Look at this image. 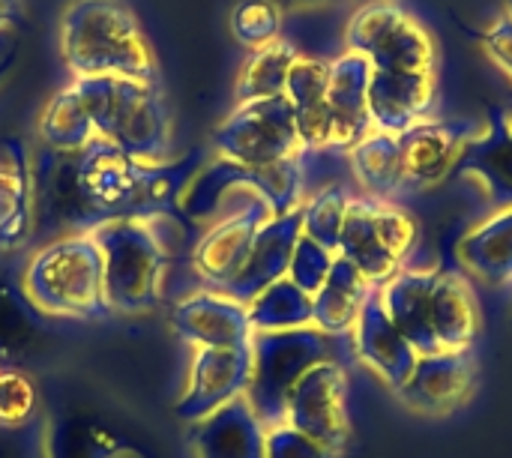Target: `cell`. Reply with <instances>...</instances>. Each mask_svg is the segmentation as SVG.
Masks as SVG:
<instances>
[{"instance_id":"cell-27","label":"cell","mask_w":512,"mask_h":458,"mask_svg":"<svg viewBox=\"0 0 512 458\" xmlns=\"http://www.w3.org/2000/svg\"><path fill=\"white\" fill-rule=\"evenodd\" d=\"M465 270L492 285L504 288L512 282V207L492 210L480 225H474L456 246Z\"/></svg>"},{"instance_id":"cell-35","label":"cell","mask_w":512,"mask_h":458,"mask_svg":"<svg viewBox=\"0 0 512 458\" xmlns=\"http://www.w3.org/2000/svg\"><path fill=\"white\" fill-rule=\"evenodd\" d=\"M39 405L36 384L21 369L0 372V426L3 429H24Z\"/></svg>"},{"instance_id":"cell-25","label":"cell","mask_w":512,"mask_h":458,"mask_svg":"<svg viewBox=\"0 0 512 458\" xmlns=\"http://www.w3.org/2000/svg\"><path fill=\"white\" fill-rule=\"evenodd\" d=\"M432 327L441 354L471 351L477 345L483 330V312L465 276L438 267L432 288Z\"/></svg>"},{"instance_id":"cell-4","label":"cell","mask_w":512,"mask_h":458,"mask_svg":"<svg viewBox=\"0 0 512 458\" xmlns=\"http://www.w3.org/2000/svg\"><path fill=\"white\" fill-rule=\"evenodd\" d=\"M21 285L30 303L48 318H108L102 285V252L90 231L63 234L36 249L24 270Z\"/></svg>"},{"instance_id":"cell-2","label":"cell","mask_w":512,"mask_h":458,"mask_svg":"<svg viewBox=\"0 0 512 458\" xmlns=\"http://www.w3.org/2000/svg\"><path fill=\"white\" fill-rule=\"evenodd\" d=\"M60 51L75 78L156 81L153 48L123 0H72L60 18Z\"/></svg>"},{"instance_id":"cell-6","label":"cell","mask_w":512,"mask_h":458,"mask_svg":"<svg viewBox=\"0 0 512 458\" xmlns=\"http://www.w3.org/2000/svg\"><path fill=\"white\" fill-rule=\"evenodd\" d=\"M330 360H339V336H327L318 327L252 336V381L246 402L264 429L285 423V408L300 378Z\"/></svg>"},{"instance_id":"cell-32","label":"cell","mask_w":512,"mask_h":458,"mask_svg":"<svg viewBox=\"0 0 512 458\" xmlns=\"http://www.w3.org/2000/svg\"><path fill=\"white\" fill-rule=\"evenodd\" d=\"M252 333H282V330H303L315 327L312 318V297L300 291L288 276L264 288L246 306Z\"/></svg>"},{"instance_id":"cell-15","label":"cell","mask_w":512,"mask_h":458,"mask_svg":"<svg viewBox=\"0 0 512 458\" xmlns=\"http://www.w3.org/2000/svg\"><path fill=\"white\" fill-rule=\"evenodd\" d=\"M438 99L435 69L420 72H393V69H372L369 78V117L372 129L384 135H405L408 129L432 120Z\"/></svg>"},{"instance_id":"cell-34","label":"cell","mask_w":512,"mask_h":458,"mask_svg":"<svg viewBox=\"0 0 512 458\" xmlns=\"http://www.w3.org/2000/svg\"><path fill=\"white\" fill-rule=\"evenodd\" d=\"M282 21V6L276 0H243L231 12V33L255 51L282 39Z\"/></svg>"},{"instance_id":"cell-29","label":"cell","mask_w":512,"mask_h":458,"mask_svg":"<svg viewBox=\"0 0 512 458\" xmlns=\"http://www.w3.org/2000/svg\"><path fill=\"white\" fill-rule=\"evenodd\" d=\"M345 156H348V168H351V174H354V180L366 198L396 201L405 195L399 138L384 135V132H372L357 147H351Z\"/></svg>"},{"instance_id":"cell-16","label":"cell","mask_w":512,"mask_h":458,"mask_svg":"<svg viewBox=\"0 0 512 458\" xmlns=\"http://www.w3.org/2000/svg\"><path fill=\"white\" fill-rule=\"evenodd\" d=\"M273 216L267 201H252L249 207H243L240 213L210 225L195 249H192V270L195 276L210 288V291H222L243 267L252 240L258 234V228Z\"/></svg>"},{"instance_id":"cell-18","label":"cell","mask_w":512,"mask_h":458,"mask_svg":"<svg viewBox=\"0 0 512 458\" xmlns=\"http://www.w3.org/2000/svg\"><path fill=\"white\" fill-rule=\"evenodd\" d=\"M348 336H351L354 357L384 387H390L393 393H399L411 381V375H414V369L420 363V354L396 330V324L387 318L378 294L369 297V303L363 306V312H360V318H357V324H354V330Z\"/></svg>"},{"instance_id":"cell-26","label":"cell","mask_w":512,"mask_h":458,"mask_svg":"<svg viewBox=\"0 0 512 458\" xmlns=\"http://www.w3.org/2000/svg\"><path fill=\"white\" fill-rule=\"evenodd\" d=\"M327 78H330V60L318 57H297L288 84L285 99L294 108L297 135L306 153H324L330 144V108H327Z\"/></svg>"},{"instance_id":"cell-38","label":"cell","mask_w":512,"mask_h":458,"mask_svg":"<svg viewBox=\"0 0 512 458\" xmlns=\"http://www.w3.org/2000/svg\"><path fill=\"white\" fill-rule=\"evenodd\" d=\"M483 48L498 72H504L512 84V18L507 12H501L498 21L483 33Z\"/></svg>"},{"instance_id":"cell-36","label":"cell","mask_w":512,"mask_h":458,"mask_svg":"<svg viewBox=\"0 0 512 458\" xmlns=\"http://www.w3.org/2000/svg\"><path fill=\"white\" fill-rule=\"evenodd\" d=\"M333 261H336V252L324 249L321 243H315L312 237L300 234L297 246H294V255H291V267H288V279L306 291L309 297L318 294V288L327 282L330 270H333Z\"/></svg>"},{"instance_id":"cell-31","label":"cell","mask_w":512,"mask_h":458,"mask_svg":"<svg viewBox=\"0 0 512 458\" xmlns=\"http://www.w3.org/2000/svg\"><path fill=\"white\" fill-rule=\"evenodd\" d=\"M300 57L297 45L288 39H276L264 48H255L234 84V96L237 102H255V99H276L285 96V84H288V72L294 66V60Z\"/></svg>"},{"instance_id":"cell-37","label":"cell","mask_w":512,"mask_h":458,"mask_svg":"<svg viewBox=\"0 0 512 458\" xmlns=\"http://www.w3.org/2000/svg\"><path fill=\"white\" fill-rule=\"evenodd\" d=\"M267 458H339V453L282 423L267 429Z\"/></svg>"},{"instance_id":"cell-22","label":"cell","mask_w":512,"mask_h":458,"mask_svg":"<svg viewBox=\"0 0 512 458\" xmlns=\"http://www.w3.org/2000/svg\"><path fill=\"white\" fill-rule=\"evenodd\" d=\"M492 210L512 207V111H498L468 144L456 168Z\"/></svg>"},{"instance_id":"cell-33","label":"cell","mask_w":512,"mask_h":458,"mask_svg":"<svg viewBox=\"0 0 512 458\" xmlns=\"http://www.w3.org/2000/svg\"><path fill=\"white\" fill-rule=\"evenodd\" d=\"M351 198L354 195L342 183H327V186H318L315 192H309L303 207H300L303 234L312 237L315 243H321L324 249L339 252V237L345 228Z\"/></svg>"},{"instance_id":"cell-21","label":"cell","mask_w":512,"mask_h":458,"mask_svg":"<svg viewBox=\"0 0 512 458\" xmlns=\"http://www.w3.org/2000/svg\"><path fill=\"white\" fill-rule=\"evenodd\" d=\"M438 267H402L390 282H384L375 294L396 324V330L417 348L420 357L441 354L435 327H432V288Z\"/></svg>"},{"instance_id":"cell-40","label":"cell","mask_w":512,"mask_h":458,"mask_svg":"<svg viewBox=\"0 0 512 458\" xmlns=\"http://www.w3.org/2000/svg\"><path fill=\"white\" fill-rule=\"evenodd\" d=\"M18 429H3L0 426V458H27L24 453V444L15 438Z\"/></svg>"},{"instance_id":"cell-7","label":"cell","mask_w":512,"mask_h":458,"mask_svg":"<svg viewBox=\"0 0 512 458\" xmlns=\"http://www.w3.org/2000/svg\"><path fill=\"white\" fill-rule=\"evenodd\" d=\"M417 234V219L396 201L354 195L336 255L351 261L378 291L405 267L417 246Z\"/></svg>"},{"instance_id":"cell-5","label":"cell","mask_w":512,"mask_h":458,"mask_svg":"<svg viewBox=\"0 0 512 458\" xmlns=\"http://www.w3.org/2000/svg\"><path fill=\"white\" fill-rule=\"evenodd\" d=\"M159 219L162 216L108 219L90 231L102 252L108 312L141 315L159 306L168 273V246L156 228Z\"/></svg>"},{"instance_id":"cell-28","label":"cell","mask_w":512,"mask_h":458,"mask_svg":"<svg viewBox=\"0 0 512 458\" xmlns=\"http://www.w3.org/2000/svg\"><path fill=\"white\" fill-rule=\"evenodd\" d=\"M372 294H375V288L366 282V276L351 261L336 255L327 282L312 297L315 327L324 330L327 336H339V339L348 336Z\"/></svg>"},{"instance_id":"cell-41","label":"cell","mask_w":512,"mask_h":458,"mask_svg":"<svg viewBox=\"0 0 512 458\" xmlns=\"http://www.w3.org/2000/svg\"><path fill=\"white\" fill-rule=\"evenodd\" d=\"M21 18V0H0V27H12Z\"/></svg>"},{"instance_id":"cell-14","label":"cell","mask_w":512,"mask_h":458,"mask_svg":"<svg viewBox=\"0 0 512 458\" xmlns=\"http://www.w3.org/2000/svg\"><path fill=\"white\" fill-rule=\"evenodd\" d=\"M264 201V171L261 168H243L237 162L219 159L213 156L210 162H204L192 183L186 186L183 198H180V210L201 225H216L234 213H240L243 207H249L252 201Z\"/></svg>"},{"instance_id":"cell-23","label":"cell","mask_w":512,"mask_h":458,"mask_svg":"<svg viewBox=\"0 0 512 458\" xmlns=\"http://www.w3.org/2000/svg\"><path fill=\"white\" fill-rule=\"evenodd\" d=\"M189 447L195 458H267V429L240 396L192 423Z\"/></svg>"},{"instance_id":"cell-20","label":"cell","mask_w":512,"mask_h":458,"mask_svg":"<svg viewBox=\"0 0 512 458\" xmlns=\"http://www.w3.org/2000/svg\"><path fill=\"white\" fill-rule=\"evenodd\" d=\"M300 234H303V213H300V207L291 210V213H282V216H270L258 228L240 273L219 294L249 306L264 288H270L273 282L288 276L291 255H294V246H297Z\"/></svg>"},{"instance_id":"cell-17","label":"cell","mask_w":512,"mask_h":458,"mask_svg":"<svg viewBox=\"0 0 512 458\" xmlns=\"http://www.w3.org/2000/svg\"><path fill=\"white\" fill-rule=\"evenodd\" d=\"M171 327L192 351L243 348V345H252V336H255L246 306L210 288L183 297L171 309Z\"/></svg>"},{"instance_id":"cell-12","label":"cell","mask_w":512,"mask_h":458,"mask_svg":"<svg viewBox=\"0 0 512 458\" xmlns=\"http://www.w3.org/2000/svg\"><path fill=\"white\" fill-rule=\"evenodd\" d=\"M252 381V345L243 348H198L192 351L186 387L174 405L183 423H198L216 408L246 396Z\"/></svg>"},{"instance_id":"cell-13","label":"cell","mask_w":512,"mask_h":458,"mask_svg":"<svg viewBox=\"0 0 512 458\" xmlns=\"http://www.w3.org/2000/svg\"><path fill=\"white\" fill-rule=\"evenodd\" d=\"M477 381H480V360L474 348L456 354H432V357H420L411 381L396 396L414 414L447 417L474 399Z\"/></svg>"},{"instance_id":"cell-3","label":"cell","mask_w":512,"mask_h":458,"mask_svg":"<svg viewBox=\"0 0 512 458\" xmlns=\"http://www.w3.org/2000/svg\"><path fill=\"white\" fill-rule=\"evenodd\" d=\"M96 138L114 144L144 165L171 156V114L156 81L135 78H72Z\"/></svg>"},{"instance_id":"cell-10","label":"cell","mask_w":512,"mask_h":458,"mask_svg":"<svg viewBox=\"0 0 512 458\" xmlns=\"http://www.w3.org/2000/svg\"><path fill=\"white\" fill-rule=\"evenodd\" d=\"M285 423L339 456L348 450L351 441L348 375L339 360L321 363L300 378V384L288 399Z\"/></svg>"},{"instance_id":"cell-39","label":"cell","mask_w":512,"mask_h":458,"mask_svg":"<svg viewBox=\"0 0 512 458\" xmlns=\"http://www.w3.org/2000/svg\"><path fill=\"white\" fill-rule=\"evenodd\" d=\"M15 45H18V30L12 27H0V75L6 72V66L15 57Z\"/></svg>"},{"instance_id":"cell-19","label":"cell","mask_w":512,"mask_h":458,"mask_svg":"<svg viewBox=\"0 0 512 458\" xmlns=\"http://www.w3.org/2000/svg\"><path fill=\"white\" fill-rule=\"evenodd\" d=\"M369 78L372 63L354 51H345L330 60L327 78V108H330V144L327 150L348 153L363 138H369L372 117H369Z\"/></svg>"},{"instance_id":"cell-42","label":"cell","mask_w":512,"mask_h":458,"mask_svg":"<svg viewBox=\"0 0 512 458\" xmlns=\"http://www.w3.org/2000/svg\"><path fill=\"white\" fill-rule=\"evenodd\" d=\"M507 15L512 18V0H507Z\"/></svg>"},{"instance_id":"cell-24","label":"cell","mask_w":512,"mask_h":458,"mask_svg":"<svg viewBox=\"0 0 512 458\" xmlns=\"http://www.w3.org/2000/svg\"><path fill=\"white\" fill-rule=\"evenodd\" d=\"M51 318L42 315L24 294L21 276L0 267V372L21 369L48 348Z\"/></svg>"},{"instance_id":"cell-30","label":"cell","mask_w":512,"mask_h":458,"mask_svg":"<svg viewBox=\"0 0 512 458\" xmlns=\"http://www.w3.org/2000/svg\"><path fill=\"white\" fill-rule=\"evenodd\" d=\"M39 138L48 150L57 153H81L87 144L96 141V129L90 123V114L75 90V84H66L51 96L39 117Z\"/></svg>"},{"instance_id":"cell-11","label":"cell","mask_w":512,"mask_h":458,"mask_svg":"<svg viewBox=\"0 0 512 458\" xmlns=\"http://www.w3.org/2000/svg\"><path fill=\"white\" fill-rule=\"evenodd\" d=\"M483 126L486 120H474V117L423 120L420 126L399 135L405 195L441 186L459 168L462 153L483 132Z\"/></svg>"},{"instance_id":"cell-8","label":"cell","mask_w":512,"mask_h":458,"mask_svg":"<svg viewBox=\"0 0 512 458\" xmlns=\"http://www.w3.org/2000/svg\"><path fill=\"white\" fill-rule=\"evenodd\" d=\"M210 144L219 159L243 168H267L303 153L294 108L285 96L237 102L234 111L213 129Z\"/></svg>"},{"instance_id":"cell-1","label":"cell","mask_w":512,"mask_h":458,"mask_svg":"<svg viewBox=\"0 0 512 458\" xmlns=\"http://www.w3.org/2000/svg\"><path fill=\"white\" fill-rule=\"evenodd\" d=\"M201 159L204 153L198 150L177 162L168 159L162 165H144L114 144L96 138L75 153V189L93 228L108 219L165 216L180 207L186 186L204 165Z\"/></svg>"},{"instance_id":"cell-9","label":"cell","mask_w":512,"mask_h":458,"mask_svg":"<svg viewBox=\"0 0 512 458\" xmlns=\"http://www.w3.org/2000/svg\"><path fill=\"white\" fill-rule=\"evenodd\" d=\"M348 51L366 57L372 69L420 72L435 69V39L396 0L363 3L345 27Z\"/></svg>"}]
</instances>
